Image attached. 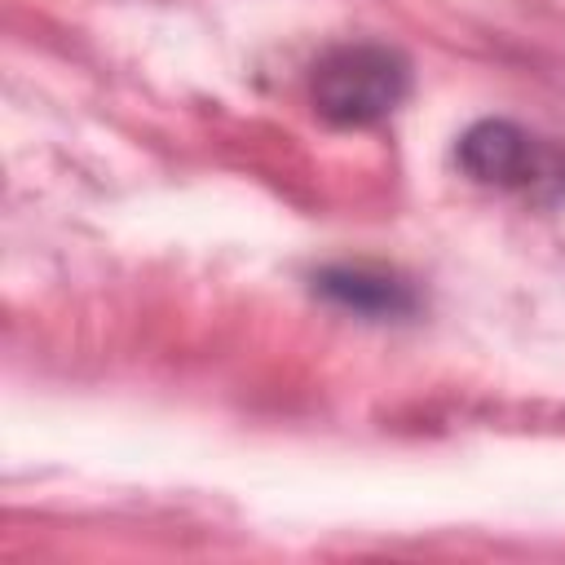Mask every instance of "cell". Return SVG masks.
<instances>
[{"mask_svg":"<svg viewBox=\"0 0 565 565\" xmlns=\"http://www.w3.org/2000/svg\"><path fill=\"white\" fill-rule=\"evenodd\" d=\"M411 93V62L388 44H335L313 62L309 102L335 128H366L388 119Z\"/></svg>","mask_w":565,"mask_h":565,"instance_id":"1","label":"cell"},{"mask_svg":"<svg viewBox=\"0 0 565 565\" xmlns=\"http://www.w3.org/2000/svg\"><path fill=\"white\" fill-rule=\"evenodd\" d=\"M459 168L490 190L521 194L530 203H556L565 194V146L539 137L512 119H481L459 137Z\"/></svg>","mask_w":565,"mask_h":565,"instance_id":"2","label":"cell"},{"mask_svg":"<svg viewBox=\"0 0 565 565\" xmlns=\"http://www.w3.org/2000/svg\"><path fill=\"white\" fill-rule=\"evenodd\" d=\"M313 287L331 305H340L349 313H362V318H406L419 305V296L411 291L406 278L371 269V265H331L313 278Z\"/></svg>","mask_w":565,"mask_h":565,"instance_id":"3","label":"cell"}]
</instances>
